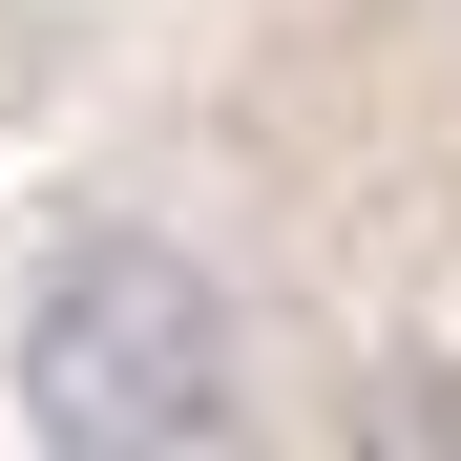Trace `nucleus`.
<instances>
[{"label":"nucleus","instance_id":"1","mask_svg":"<svg viewBox=\"0 0 461 461\" xmlns=\"http://www.w3.org/2000/svg\"><path fill=\"white\" fill-rule=\"evenodd\" d=\"M0 377H22V420L63 461H189V440H230V399H252V336H230V273L189 252V230H63V252L22 273Z\"/></svg>","mask_w":461,"mask_h":461}]
</instances>
